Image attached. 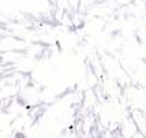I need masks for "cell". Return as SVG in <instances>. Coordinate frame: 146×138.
<instances>
[{"label": "cell", "instance_id": "obj_1", "mask_svg": "<svg viewBox=\"0 0 146 138\" xmlns=\"http://www.w3.org/2000/svg\"><path fill=\"white\" fill-rule=\"evenodd\" d=\"M14 138H27V137H26V134H25V133H22V131H17V133H15V135H14Z\"/></svg>", "mask_w": 146, "mask_h": 138}, {"label": "cell", "instance_id": "obj_2", "mask_svg": "<svg viewBox=\"0 0 146 138\" xmlns=\"http://www.w3.org/2000/svg\"><path fill=\"white\" fill-rule=\"evenodd\" d=\"M18 104H19V105H25V104H26L25 100H23V97H18Z\"/></svg>", "mask_w": 146, "mask_h": 138}, {"label": "cell", "instance_id": "obj_3", "mask_svg": "<svg viewBox=\"0 0 146 138\" xmlns=\"http://www.w3.org/2000/svg\"><path fill=\"white\" fill-rule=\"evenodd\" d=\"M81 138H85V137H81Z\"/></svg>", "mask_w": 146, "mask_h": 138}]
</instances>
